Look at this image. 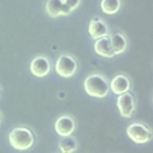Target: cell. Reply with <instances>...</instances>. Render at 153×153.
<instances>
[{"label": "cell", "mask_w": 153, "mask_h": 153, "mask_svg": "<svg viewBox=\"0 0 153 153\" xmlns=\"http://www.w3.org/2000/svg\"><path fill=\"white\" fill-rule=\"evenodd\" d=\"M45 10L51 17H57L63 14V0H48Z\"/></svg>", "instance_id": "7c38bea8"}, {"label": "cell", "mask_w": 153, "mask_h": 153, "mask_svg": "<svg viewBox=\"0 0 153 153\" xmlns=\"http://www.w3.org/2000/svg\"><path fill=\"white\" fill-rule=\"evenodd\" d=\"M88 32L93 39H98L105 37L108 35V28L102 20L94 19L90 22Z\"/></svg>", "instance_id": "ba28073f"}, {"label": "cell", "mask_w": 153, "mask_h": 153, "mask_svg": "<svg viewBox=\"0 0 153 153\" xmlns=\"http://www.w3.org/2000/svg\"><path fill=\"white\" fill-rule=\"evenodd\" d=\"M9 141L14 148L19 150H26L32 146L34 139L32 133L29 129L17 127L10 133Z\"/></svg>", "instance_id": "7a4b0ae2"}, {"label": "cell", "mask_w": 153, "mask_h": 153, "mask_svg": "<svg viewBox=\"0 0 153 153\" xmlns=\"http://www.w3.org/2000/svg\"><path fill=\"white\" fill-rule=\"evenodd\" d=\"M110 85L112 91L115 94H121L129 90L130 81L126 76L119 75L112 79Z\"/></svg>", "instance_id": "9c48e42d"}, {"label": "cell", "mask_w": 153, "mask_h": 153, "mask_svg": "<svg viewBox=\"0 0 153 153\" xmlns=\"http://www.w3.org/2000/svg\"><path fill=\"white\" fill-rule=\"evenodd\" d=\"M32 73L36 76L43 77L47 75L50 70V65L48 60L42 56L35 57L30 66Z\"/></svg>", "instance_id": "52a82bcc"}, {"label": "cell", "mask_w": 153, "mask_h": 153, "mask_svg": "<svg viewBox=\"0 0 153 153\" xmlns=\"http://www.w3.org/2000/svg\"><path fill=\"white\" fill-rule=\"evenodd\" d=\"M94 50L98 54L105 57L111 58L115 55L111 47L110 39L105 36L95 42Z\"/></svg>", "instance_id": "30bf717a"}, {"label": "cell", "mask_w": 153, "mask_h": 153, "mask_svg": "<svg viewBox=\"0 0 153 153\" xmlns=\"http://www.w3.org/2000/svg\"><path fill=\"white\" fill-rule=\"evenodd\" d=\"M120 8V0H102L101 8L106 14H114L119 10Z\"/></svg>", "instance_id": "4fadbf2b"}, {"label": "cell", "mask_w": 153, "mask_h": 153, "mask_svg": "<svg viewBox=\"0 0 153 153\" xmlns=\"http://www.w3.org/2000/svg\"><path fill=\"white\" fill-rule=\"evenodd\" d=\"M84 85L85 90L89 95L99 98L105 97L109 90L107 80L99 74L87 76L84 81Z\"/></svg>", "instance_id": "6da1fadb"}, {"label": "cell", "mask_w": 153, "mask_h": 153, "mask_svg": "<svg viewBox=\"0 0 153 153\" xmlns=\"http://www.w3.org/2000/svg\"><path fill=\"white\" fill-rule=\"evenodd\" d=\"M80 0H63V16L69 15L78 7Z\"/></svg>", "instance_id": "9a60e30c"}, {"label": "cell", "mask_w": 153, "mask_h": 153, "mask_svg": "<svg viewBox=\"0 0 153 153\" xmlns=\"http://www.w3.org/2000/svg\"><path fill=\"white\" fill-rule=\"evenodd\" d=\"M111 47L114 54H119L123 53L127 47V42L125 37L121 33L114 34L110 38Z\"/></svg>", "instance_id": "8fae6325"}, {"label": "cell", "mask_w": 153, "mask_h": 153, "mask_svg": "<svg viewBox=\"0 0 153 153\" xmlns=\"http://www.w3.org/2000/svg\"><path fill=\"white\" fill-rule=\"evenodd\" d=\"M0 123H1V114H0Z\"/></svg>", "instance_id": "2e32d148"}, {"label": "cell", "mask_w": 153, "mask_h": 153, "mask_svg": "<svg viewBox=\"0 0 153 153\" xmlns=\"http://www.w3.org/2000/svg\"><path fill=\"white\" fill-rule=\"evenodd\" d=\"M75 123L74 120L66 115L59 118L55 123V130L60 136L66 137L69 136L75 129Z\"/></svg>", "instance_id": "8992f818"}, {"label": "cell", "mask_w": 153, "mask_h": 153, "mask_svg": "<svg viewBox=\"0 0 153 153\" xmlns=\"http://www.w3.org/2000/svg\"><path fill=\"white\" fill-rule=\"evenodd\" d=\"M76 142L71 137H65L59 143V147L62 153H72L76 148Z\"/></svg>", "instance_id": "5bb4252c"}, {"label": "cell", "mask_w": 153, "mask_h": 153, "mask_svg": "<svg viewBox=\"0 0 153 153\" xmlns=\"http://www.w3.org/2000/svg\"><path fill=\"white\" fill-rule=\"evenodd\" d=\"M77 65L75 60L66 54L61 55L57 60L56 71L60 76L65 78L72 76L76 72Z\"/></svg>", "instance_id": "277c9868"}, {"label": "cell", "mask_w": 153, "mask_h": 153, "mask_svg": "<svg viewBox=\"0 0 153 153\" xmlns=\"http://www.w3.org/2000/svg\"><path fill=\"white\" fill-rule=\"evenodd\" d=\"M117 106L122 117L129 118L134 109V102L133 96L129 93L120 95L117 98Z\"/></svg>", "instance_id": "5b68a950"}, {"label": "cell", "mask_w": 153, "mask_h": 153, "mask_svg": "<svg viewBox=\"0 0 153 153\" xmlns=\"http://www.w3.org/2000/svg\"><path fill=\"white\" fill-rule=\"evenodd\" d=\"M128 136L135 143H144L151 138L150 130L145 126L140 123L130 124L126 130Z\"/></svg>", "instance_id": "3957f363"}]
</instances>
